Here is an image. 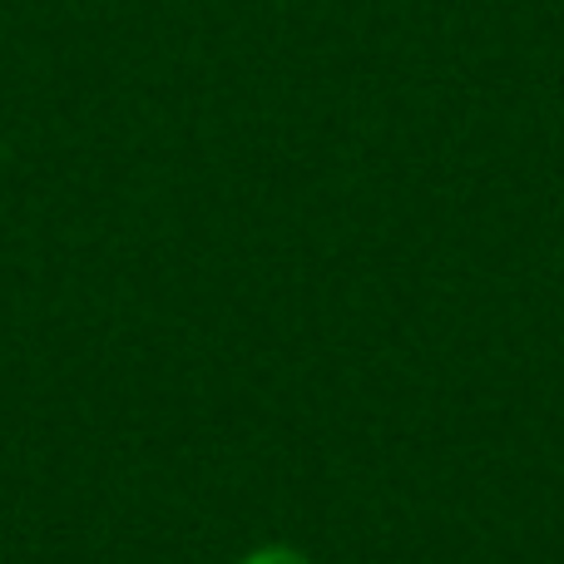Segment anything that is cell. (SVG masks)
<instances>
[{
  "mask_svg": "<svg viewBox=\"0 0 564 564\" xmlns=\"http://www.w3.org/2000/svg\"><path fill=\"white\" fill-rule=\"evenodd\" d=\"M238 564H312V560L292 545H263V550H253V555H243Z\"/></svg>",
  "mask_w": 564,
  "mask_h": 564,
  "instance_id": "obj_1",
  "label": "cell"
}]
</instances>
